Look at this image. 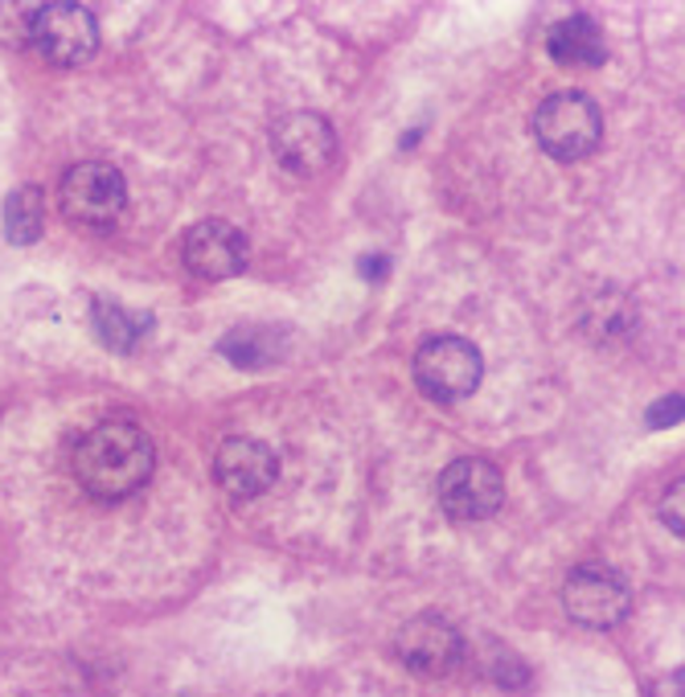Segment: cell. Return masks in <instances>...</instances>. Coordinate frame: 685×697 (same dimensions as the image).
<instances>
[{"mask_svg":"<svg viewBox=\"0 0 685 697\" xmlns=\"http://www.w3.org/2000/svg\"><path fill=\"white\" fill-rule=\"evenodd\" d=\"M156 464L149 431L136 422H99L75 447V477L99 500H124L144 489Z\"/></svg>","mask_w":685,"mask_h":697,"instance_id":"6da1fadb","label":"cell"},{"mask_svg":"<svg viewBox=\"0 0 685 697\" xmlns=\"http://www.w3.org/2000/svg\"><path fill=\"white\" fill-rule=\"evenodd\" d=\"M484 378L481 348L464 337H427L415 348V385L431 403H460Z\"/></svg>","mask_w":685,"mask_h":697,"instance_id":"7a4b0ae2","label":"cell"},{"mask_svg":"<svg viewBox=\"0 0 685 697\" xmlns=\"http://www.w3.org/2000/svg\"><path fill=\"white\" fill-rule=\"evenodd\" d=\"M537 148L555 161H579L604 140V115L583 91L550 94L534 115Z\"/></svg>","mask_w":685,"mask_h":697,"instance_id":"3957f363","label":"cell"},{"mask_svg":"<svg viewBox=\"0 0 685 697\" xmlns=\"http://www.w3.org/2000/svg\"><path fill=\"white\" fill-rule=\"evenodd\" d=\"M58 205L78 226H112L128 205L124 173L115 165H103V161L71 165L58 185Z\"/></svg>","mask_w":685,"mask_h":697,"instance_id":"277c9868","label":"cell"},{"mask_svg":"<svg viewBox=\"0 0 685 697\" xmlns=\"http://www.w3.org/2000/svg\"><path fill=\"white\" fill-rule=\"evenodd\" d=\"M29 46L54 66H83L99 50V25H94L91 9L83 4H66V0L38 4Z\"/></svg>","mask_w":685,"mask_h":697,"instance_id":"5b68a950","label":"cell"},{"mask_svg":"<svg viewBox=\"0 0 685 697\" xmlns=\"http://www.w3.org/2000/svg\"><path fill=\"white\" fill-rule=\"evenodd\" d=\"M505 505V477L493 459H452L440 477V509L452 521H484Z\"/></svg>","mask_w":685,"mask_h":697,"instance_id":"8992f818","label":"cell"},{"mask_svg":"<svg viewBox=\"0 0 685 697\" xmlns=\"http://www.w3.org/2000/svg\"><path fill=\"white\" fill-rule=\"evenodd\" d=\"M394 652L419 677H447L464 661V636L440 611H423V616H415L398 628Z\"/></svg>","mask_w":685,"mask_h":697,"instance_id":"52a82bcc","label":"cell"},{"mask_svg":"<svg viewBox=\"0 0 685 697\" xmlns=\"http://www.w3.org/2000/svg\"><path fill=\"white\" fill-rule=\"evenodd\" d=\"M562 607L574 624L583 628H616L632 607L629 583L611 567H574L567 587H562Z\"/></svg>","mask_w":685,"mask_h":697,"instance_id":"ba28073f","label":"cell"},{"mask_svg":"<svg viewBox=\"0 0 685 697\" xmlns=\"http://www.w3.org/2000/svg\"><path fill=\"white\" fill-rule=\"evenodd\" d=\"M276 161L296 177H316L337 161V131L316 111H292L271 131Z\"/></svg>","mask_w":685,"mask_h":697,"instance_id":"9c48e42d","label":"cell"},{"mask_svg":"<svg viewBox=\"0 0 685 697\" xmlns=\"http://www.w3.org/2000/svg\"><path fill=\"white\" fill-rule=\"evenodd\" d=\"M181 258L198 279H210V283L230 279L246 267V235L223 218H205L186 230Z\"/></svg>","mask_w":685,"mask_h":697,"instance_id":"30bf717a","label":"cell"},{"mask_svg":"<svg viewBox=\"0 0 685 697\" xmlns=\"http://www.w3.org/2000/svg\"><path fill=\"white\" fill-rule=\"evenodd\" d=\"M214 477L234 500H255V496H263L276 484L279 459L263 440L230 435V440H223L218 456H214Z\"/></svg>","mask_w":685,"mask_h":697,"instance_id":"8fae6325","label":"cell"},{"mask_svg":"<svg viewBox=\"0 0 685 697\" xmlns=\"http://www.w3.org/2000/svg\"><path fill=\"white\" fill-rule=\"evenodd\" d=\"M546 50L567 71H595L608 58V41H604V29L592 17L574 13V17L558 21L555 29L546 34Z\"/></svg>","mask_w":685,"mask_h":697,"instance_id":"7c38bea8","label":"cell"},{"mask_svg":"<svg viewBox=\"0 0 685 697\" xmlns=\"http://www.w3.org/2000/svg\"><path fill=\"white\" fill-rule=\"evenodd\" d=\"M46 230V202H41V189L25 185L17 193H9L4 202V235L17 242V246H29V242L41 239Z\"/></svg>","mask_w":685,"mask_h":697,"instance_id":"4fadbf2b","label":"cell"},{"mask_svg":"<svg viewBox=\"0 0 685 697\" xmlns=\"http://www.w3.org/2000/svg\"><path fill=\"white\" fill-rule=\"evenodd\" d=\"M149 316H136L128 313L124 304H112V300H94V332H99V341L103 345L119 348V353H128L144 332H149Z\"/></svg>","mask_w":685,"mask_h":697,"instance_id":"5bb4252c","label":"cell"},{"mask_svg":"<svg viewBox=\"0 0 685 697\" xmlns=\"http://www.w3.org/2000/svg\"><path fill=\"white\" fill-rule=\"evenodd\" d=\"M223 353L234 362V366H267L271 357H276V332L271 329H255V325H246V329H234L230 337L223 341Z\"/></svg>","mask_w":685,"mask_h":697,"instance_id":"9a60e30c","label":"cell"},{"mask_svg":"<svg viewBox=\"0 0 685 697\" xmlns=\"http://www.w3.org/2000/svg\"><path fill=\"white\" fill-rule=\"evenodd\" d=\"M34 13H38V4H0V41H4V46L29 41Z\"/></svg>","mask_w":685,"mask_h":697,"instance_id":"2e32d148","label":"cell"},{"mask_svg":"<svg viewBox=\"0 0 685 697\" xmlns=\"http://www.w3.org/2000/svg\"><path fill=\"white\" fill-rule=\"evenodd\" d=\"M665 521L673 525V533H682V480L673 484V496L665 500Z\"/></svg>","mask_w":685,"mask_h":697,"instance_id":"e0dca14e","label":"cell"},{"mask_svg":"<svg viewBox=\"0 0 685 697\" xmlns=\"http://www.w3.org/2000/svg\"><path fill=\"white\" fill-rule=\"evenodd\" d=\"M652 697H682V673L657 681V685H652Z\"/></svg>","mask_w":685,"mask_h":697,"instance_id":"ac0fdd59","label":"cell"}]
</instances>
